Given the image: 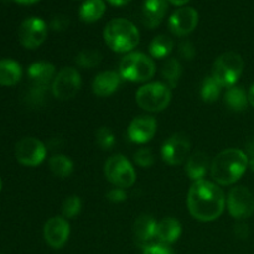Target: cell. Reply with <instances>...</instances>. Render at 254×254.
Segmentation results:
<instances>
[{"instance_id": "26", "label": "cell", "mask_w": 254, "mask_h": 254, "mask_svg": "<svg viewBox=\"0 0 254 254\" xmlns=\"http://www.w3.org/2000/svg\"><path fill=\"white\" fill-rule=\"evenodd\" d=\"M174 42L166 35H158L149 45V52L154 59H164L173 51Z\"/></svg>"}, {"instance_id": "39", "label": "cell", "mask_w": 254, "mask_h": 254, "mask_svg": "<svg viewBox=\"0 0 254 254\" xmlns=\"http://www.w3.org/2000/svg\"><path fill=\"white\" fill-rule=\"evenodd\" d=\"M246 150H247V154L251 156V159L254 158V138L246 144Z\"/></svg>"}, {"instance_id": "8", "label": "cell", "mask_w": 254, "mask_h": 254, "mask_svg": "<svg viewBox=\"0 0 254 254\" xmlns=\"http://www.w3.org/2000/svg\"><path fill=\"white\" fill-rule=\"evenodd\" d=\"M81 74L73 67H64L55 77L51 84V92L60 101L72 99L81 88Z\"/></svg>"}, {"instance_id": "17", "label": "cell", "mask_w": 254, "mask_h": 254, "mask_svg": "<svg viewBox=\"0 0 254 254\" xmlns=\"http://www.w3.org/2000/svg\"><path fill=\"white\" fill-rule=\"evenodd\" d=\"M156 225L158 222L155 218L149 215H141L135 220L133 226L134 236L139 245L143 247L153 243V241L156 238Z\"/></svg>"}, {"instance_id": "15", "label": "cell", "mask_w": 254, "mask_h": 254, "mask_svg": "<svg viewBox=\"0 0 254 254\" xmlns=\"http://www.w3.org/2000/svg\"><path fill=\"white\" fill-rule=\"evenodd\" d=\"M158 128L156 119L151 116H139L130 122L128 135L133 143L146 144L154 138Z\"/></svg>"}, {"instance_id": "4", "label": "cell", "mask_w": 254, "mask_h": 254, "mask_svg": "<svg viewBox=\"0 0 254 254\" xmlns=\"http://www.w3.org/2000/svg\"><path fill=\"white\" fill-rule=\"evenodd\" d=\"M155 74V64L143 52H130L121 60L119 76L130 82H148Z\"/></svg>"}, {"instance_id": "22", "label": "cell", "mask_w": 254, "mask_h": 254, "mask_svg": "<svg viewBox=\"0 0 254 254\" xmlns=\"http://www.w3.org/2000/svg\"><path fill=\"white\" fill-rule=\"evenodd\" d=\"M22 69L16 61L10 59L0 60V86H15L21 79Z\"/></svg>"}, {"instance_id": "14", "label": "cell", "mask_w": 254, "mask_h": 254, "mask_svg": "<svg viewBox=\"0 0 254 254\" xmlns=\"http://www.w3.org/2000/svg\"><path fill=\"white\" fill-rule=\"evenodd\" d=\"M69 223L64 217L50 218L44 226V237L47 245L52 248H62L69 237Z\"/></svg>"}, {"instance_id": "35", "label": "cell", "mask_w": 254, "mask_h": 254, "mask_svg": "<svg viewBox=\"0 0 254 254\" xmlns=\"http://www.w3.org/2000/svg\"><path fill=\"white\" fill-rule=\"evenodd\" d=\"M179 55L184 60H192L196 56L195 46L191 41H183L179 45Z\"/></svg>"}, {"instance_id": "37", "label": "cell", "mask_w": 254, "mask_h": 254, "mask_svg": "<svg viewBox=\"0 0 254 254\" xmlns=\"http://www.w3.org/2000/svg\"><path fill=\"white\" fill-rule=\"evenodd\" d=\"M107 198H108L111 202L114 203H121L123 201L127 200V193L124 191V189L122 188H114L107 193Z\"/></svg>"}, {"instance_id": "13", "label": "cell", "mask_w": 254, "mask_h": 254, "mask_svg": "<svg viewBox=\"0 0 254 254\" xmlns=\"http://www.w3.org/2000/svg\"><path fill=\"white\" fill-rule=\"evenodd\" d=\"M198 12L193 7L183 6L169 17V29L176 36H186L197 27Z\"/></svg>"}, {"instance_id": "5", "label": "cell", "mask_w": 254, "mask_h": 254, "mask_svg": "<svg viewBox=\"0 0 254 254\" xmlns=\"http://www.w3.org/2000/svg\"><path fill=\"white\" fill-rule=\"evenodd\" d=\"M243 59L240 54L228 51L216 59L212 66V77L223 87H233L243 72Z\"/></svg>"}, {"instance_id": "43", "label": "cell", "mask_w": 254, "mask_h": 254, "mask_svg": "<svg viewBox=\"0 0 254 254\" xmlns=\"http://www.w3.org/2000/svg\"><path fill=\"white\" fill-rule=\"evenodd\" d=\"M14 1L20 5H32V4H36V2L40 1V0H14Z\"/></svg>"}, {"instance_id": "19", "label": "cell", "mask_w": 254, "mask_h": 254, "mask_svg": "<svg viewBox=\"0 0 254 254\" xmlns=\"http://www.w3.org/2000/svg\"><path fill=\"white\" fill-rule=\"evenodd\" d=\"M27 76L31 79L32 84L50 87V83L54 82L55 77H56V68L50 62H34L30 64L29 69H27Z\"/></svg>"}, {"instance_id": "6", "label": "cell", "mask_w": 254, "mask_h": 254, "mask_svg": "<svg viewBox=\"0 0 254 254\" xmlns=\"http://www.w3.org/2000/svg\"><path fill=\"white\" fill-rule=\"evenodd\" d=\"M135 101L144 111L161 112L171 101L170 87L161 82L146 83L136 91Z\"/></svg>"}, {"instance_id": "21", "label": "cell", "mask_w": 254, "mask_h": 254, "mask_svg": "<svg viewBox=\"0 0 254 254\" xmlns=\"http://www.w3.org/2000/svg\"><path fill=\"white\" fill-rule=\"evenodd\" d=\"M181 235V223L176 218L165 217L156 225V240L165 245H170L179 240Z\"/></svg>"}, {"instance_id": "11", "label": "cell", "mask_w": 254, "mask_h": 254, "mask_svg": "<svg viewBox=\"0 0 254 254\" xmlns=\"http://www.w3.org/2000/svg\"><path fill=\"white\" fill-rule=\"evenodd\" d=\"M46 154L47 149L45 144L31 136L22 138L15 146V156L17 161L25 166L40 165L46 158Z\"/></svg>"}, {"instance_id": "24", "label": "cell", "mask_w": 254, "mask_h": 254, "mask_svg": "<svg viewBox=\"0 0 254 254\" xmlns=\"http://www.w3.org/2000/svg\"><path fill=\"white\" fill-rule=\"evenodd\" d=\"M225 102L230 109L235 112L245 111L248 106V94L246 93L242 87L233 86L226 91L225 93Z\"/></svg>"}, {"instance_id": "27", "label": "cell", "mask_w": 254, "mask_h": 254, "mask_svg": "<svg viewBox=\"0 0 254 254\" xmlns=\"http://www.w3.org/2000/svg\"><path fill=\"white\" fill-rule=\"evenodd\" d=\"M181 64L176 59H168L161 68V76L168 82L170 88H175L181 77Z\"/></svg>"}, {"instance_id": "28", "label": "cell", "mask_w": 254, "mask_h": 254, "mask_svg": "<svg viewBox=\"0 0 254 254\" xmlns=\"http://www.w3.org/2000/svg\"><path fill=\"white\" fill-rule=\"evenodd\" d=\"M223 87L212 76L206 77L201 86V98L206 103H213L220 97Z\"/></svg>"}, {"instance_id": "32", "label": "cell", "mask_w": 254, "mask_h": 254, "mask_svg": "<svg viewBox=\"0 0 254 254\" xmlns=\"http://www.w3.org/2000/svg\"><path fill=\"white\" fill-rule=\"evenodd\" d=\"M49 88L50 87L32 84L31 88H30V91H29V94H27L29 103L32 104V106H41V104L45 102L47 89Z\"/></svg>"}, {"instance_id": "41", "label": "cell", "mask_w": 254, "mask_h": 254, "mask_svg": "<svg viewBox=\"0 0 254 254\" xmlns=\"http://www.w3.org/2000/svg\"><path fill=\"white\" fill-rule=\"evenodd\" d=\"M248 102L252 107H254V83L251 86L250 91H248Z\"/></svg>"}, {"instance_id": "9", "label": "cell", "mask_w": 254, "mask_h": 254, "mask_svg": "<svg viewBox=\"0 0 254 254\" xmlns=\"http://www.w3.org/2000/svg\"><path fill=\"white\" fill-rule=\"evenodd\" d=\"M226 202L228 212L236 220H246L253 215L254 197L246 186H236L231 189Z\"/></svg>"}, {"instance_id": "2", "label": "cell", "mask_w": 254, "mask_h": 254, "mask_svg": "<svg viewBox=\"0 0 254 254\" xmlns=\"http://www.w3.org/2000/svg\"><path fill=\"white\" fill-rule=\"evenodd\" d=\"M247 154L240 149H226L211 163V176L220 185L237 183L248 168Z\"/></svg>"}, {"instance_id": "25", "label": "cell", "mask_w": 254, "mask_h": 254, "mask_svg": "<svg viewBox=\"0 0 254 254\" xmlns=\"http://www.w3.org/2000/svg\"><path fill=\"white\" fill-rule=\"evenodd\" d=\"M49 166L51 173L57 178H68L73 173V163L68 156L64 154H56L49 160Z\"/></svg>"}, {"instance_id": "16", "label": "cell", "mask_w": 254, "mask_h": 254, "mask_svg": "<svg viewBox=\"0 0 254 254\" xmlns=\"http://www.w3.org/2000/svg\"><path fill=\"white\" fill-rule=\"evenodd\" d=\"M168 11L166 0H145L141 9V20L148 29H155L161 24Z\"/></svg>"}, {"instance_id": "36", "label": "cell", "mask_w": 254, "mask_h": 254, "mask_svg": "<svg viewBox=\"0 0 254 254\" xmlns=\"http://www.w3.org/2000/svg\"><path fill=\"white\" fill-rule=\"evenodd\" d=\"M69 26V19L64 15H56L52 17L51 22H50V27L54 31H64Z\"/></svg>"}, {"instance_id": "29", "label": "cell", "mask_w": 254, "mask_h": 254, "mask_svg": "<svg viewBox=\"0 0 254 254\" xmlns=\"http://www.w3.org/2000/svg\"><path fill=\"white\" fill-rule=\"evenodd\" d=\"M102 62V54L96 50H83L76 57V64L84 69H91Z\"/></svg>"}, {"instance_id": "40", "label": "cell", "mask_w": 254, "mask_h": 254, "mask_svg": "<svg viewBox=\"0 0 254 254\" xmlns=\"http://www.w3.org/2000/svg\"><path fill=\"white\" fill-rule=\"evenodd\" d=\"M107 1L113 6H124V5L129 4L131 0H107Z\"/></svg>"}, {"instance_id": "20", "label": "cell", "mask_w": 254, "mask_h": 254, "mask_svg": "<svg viewBox=\"0 0 254 254\" xmlns=\"http://www.w3.org/2000/svg\"><path fill=\"white\" fill-rule=\"evenodd\" d=\"M208 168H210V160L207 154L203 151H196L188 158L185 171L191 180L198 181L205 178Z\"/></svg>"}, {"instance_id": "7", "label": "cell", "mask_w": 254, "mask_h": 254, "mask_svg": "<svg viewBox=\"0 0 254 254\" xmlns=\"http://www.w3.org/2000/svg\"><path fill=\"white\" fill-rule=\"evenodd\" d=\"M104 175L116 188H130L136 180V173L130 161L122 154L111 156L104 164Z\"/></svg>"}, {"instance_id": "30", "label": "cell", "mask_w": 254, "mask_h": 254, "mask_svg": "<svg viewBox=\"0 0 254 254\" xmlns=\"http://www.w3.org/2000/svg\"><path fill=\"white\" fill-rule=\"evenodd\" d=\"M82 210V201L78 196L72 195L68 196L62 203V216L66 220L77 217Z\"/></svg>"}, {"instance_id": "1", "label": "cell", "mask_w": 254, "mask_h": 254, "mask_svg": "<svg viewBox=\"0 0 254 254\" xmlns=\"http://www.w3.org/2000/svg\"><path fill=\"white\" fill-rule=\"evenodd\" d=\"M188 210L195 220L201 222H212L223 213L226 197L222 189L210 180L193 181L189 189Z\"/></svg>"}, {"instance_id": "45", "label": "cell", "mask_w": 254, "mask_h": 254, "mask_svg": "<svg viewBox=\"0 0 254 254\" xmlns=\"http://www.w3.org/2000/svg\"><path fill=\"white\" fill-rule=\"evenodd\" d=\"M1 186H2V181H1V178H0V190H1Z\"/></svg>"}, {"instance_id": "23", "label": "cell", "mask_w": 254, "mask_h": 254, "mask_svg": "<svg viewBox=\"0 0 254 254\" xmlns=\"http://www.w3.org/2000/svg\"><path fill=\"white\" fill-rule=\"evenodd\" d=\"M106 12V2L103 0H86L79 7V17L83 22L92 24L98 21Z\"/></svg>"}, {"instance_id": "38", "label": "cell", "mask_w": 254, "mask_h": 254, "mask_svg": "<svg viewBox=\"0 0 254 254\" xmlns=\"http://www.w3.org/2000/svg\"><path fill=\"white\" fill-rule=\"evenodd\" d=\"M235 235L237 236L238 238H241V240L247 238L248 235H250V228H248V225H246V223L243 222L237 223V225L235 226Z\"/></svg>"}, {"instance_id": "33", "label": "cell", "mask_w": 254, "mask_h": 254, "mask_svg": "<svg viewBox=\"0 0 254 254\" xmlns=\"http://www.w3.org/2000/svg\"><path fill=\"white\" fill-rule=\"evenodd\" d=\"M134 160L141 168H150L154 161H155V159H154V154L151 149L140 148L134 155Z\"/></svg>"}, {"instance_id": "10", "label": "cell", "mask_w": 254, "mask_h": 254, "mask_svg": "<svg viewBox=\"0 0 254 254\" xmlns=\"http://www.w3.org/2000/svg\"><path fill=\"white\" fill-rule=\"evenodd\" d=\"M19 41L29 50L37 49L47 37V25L40 17H29L24 20L19 27Z\"/></svg>"}, {"instance_id": "12", "label": "cell", "mask_w": 254, "mask_h": 254, "mask_svg": "<svg viewBox=\"0 0 254 254\" xmlns=\"http://www.w3.org/2000/svg\"><path fill=\"white\" fill-rule=\"evenodd\" d=\"M191 144L189 136L183 133L171 135L161 146V158L168 165H180L188 159Z\"/></svg>"}, {"instance_id": "34", "label": "cell", "mask_w": 254, "mask_h": 254, "mask_svg": "<svg viewBox=\"0 0 254 254\" xmlns=\"http://www.w3.org/2000/svg\"><path fill=\"white\" fill-rule=\"evenodd\" d=\"M143 254H174V252L165 243L153 242L144 247Z\"/></svg>"}, {"instance_id": "44", "label": "cell", "mask_w": 254, "mask_h": 254, "mask_svg": "<svg viewBox=\"0 0 254 254\" xmlns=\"http://www.w3.org/2000/svg\"><path fill=\"white\" fill-rule=\"evenodd\" d=\"M248 168H250L251 170H252L254 173V158L250 159V161H248Z\"/></svg>"}, {"instance_id": "18", "label": "cell", "mask_w": 254, "mask_h": 254, "mask_svg": "<svg viewBox=\"0 0 254 254\" xmlns=\"http://www.w3.org/2000/svg\"><path fill=\"white\" fill-rule=\"evenodd\" d=\"M121 78L122 77L119 76V73L114 71L101 72L97 74L92 83L93 93L98 97L111 96L118 89L119 84H121Z\"/></svg>"}, {"instance_id": "3", "label": "cell", "mask_w": 254, "mask_h": 254, "mask_svg": "<svg viewBox=\"0 0 254 254\" xmlns=\"http://www.w3.org/2000/svg\"><path fill=\"white\" fill-rule=\"evenodd\" d=\"M107 46L114 52L126 54L135 49L139 44V30L127 19H113L106 25L103 31Z\"/></svg>"}, {"instance_id": "31", "label": "cell", "mask_w": 254, "mask_h": 254, "mask_svg": "<svg viewBox=\"0 0 254 254\" xmlns=\"http://www.w3.org/2000/svg\"><path fill=\"white\" fill-rule=\"evenodd\" d=\"M96 141L97 145L102 150H111V149H113L114 144H116V136H114L113 131L111 129L107 128V127H102L97 130Z\"/></svg>"}, {"instance_id": "42", "label": "cell", "mask_w": 254, "mask_h": 254, "mask_svg": "<svg viewBox=\"0 0 254 254\" xmlns=\"http://www.w3.org/2000/svg\"><path fill=\"white\" fill-rule=\"evenodd\" d=\"M168 2H170V4L175 5V6H184L185 4H188L190 0H166Z\"/></svg>"}]
</instances>
